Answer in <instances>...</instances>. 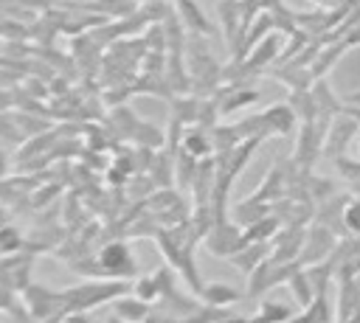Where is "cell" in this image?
Masks as SVG:
<instances>
[{
	"label": "cell",
	"mask_w": 360,
	"mask_h": 323,
	"mask_svg": "<svg viewBox=\"0 0 360 323\" xmlns=\"http://www.w3.org/2000/svg\"><path fill=\"white\" fill-rule=\"evenodd\" d=\"M202 298H205L208 303H214V306H228V303L239 301V292H236L233 286H228V284H208V286L202 289Z\"/></svg>",
	"instance_id": "3"
},
{
	"label": "cell",
	"mask_w": 360,
	"mask_h": 323,
	"mask_svg": "<svg viewBox=\"0 0 360 323\" xmlns=\"http://www.w3.org/2000/svg\"><path fill=\"white\" fill-rule=\"evenodd\" d=\"M118 317L121 320H127V323H141V320H146V315H149V309H146V303H141V301H118Z\"/></svg>",
	"instance_id": "4"
},
{
	"label": "cell",
	"mask_w": 360,
	"mask_h": 323,
	"mask_svg": "<svg viewBox=\"0 0 360 323\" xmlns=\"http://www.w3.org/2000/svg\"><path fill=\"white\" fill-rule=\"evenodd\" d=\"M135 292H138V298H141V301H155V298L160 295L158 275H155V278H141V281H138V286H135Z\"/></svg>",
	"instance_id": "8"
},
{
	"label": "cell",
	"mask_w": 360,
	"mask_h": 323,
	"mask_svg": "<svg viewBox=\"0 0 360 323\" xmlns=\"http://www.w3.org/2000/svg\"><path fill=\"white\" fill-rule=\"evenodd\" d=\"M259 315L267 320V323H290L292 320V309L281 306V303H262L259 306Z\"/></svg>",
	"instance_id": "6"
},
{
	"label": "cell",
	"mask_w": 360,
	"mask_h": 323,
	"mask_svg": "<svg viewBox=\"0 0 360 323\" xmlns=\"http://www.w3.org/2000/svg\"><path fill=\"white\" fill-rule=\"evenodd\" d=\"M352 101H360V93H354V95H352Z\"/></svg>",
	"instance_id": "17"
},
{
	"label": "cell",
	"mask_w": 360,
	"mask_h": 323,
	"mask_svg": "<svg viewBox=\"0 0 360 323\" xmlns=\"http://www.w3.org/2000/svg\"><path fill=\"white\" fill-rule=\"evenodd\" d=\"M110 323H127V320H121V317H112V320H110Z\"/></svg>",
	"instance_id": "16"
},
{
	"label": "cell",
	"mask_w": 360,
	"mask_h": 323,
	"mask_svg": "<svg viewBox=\"0 0 360 323\" xmlns=\"http://www.w3.org/2000/svg\"><path fill=\"white\" fill-rule=\"evenodd\" d=\"M264 121L273 124L276 132H290V126H292V112H290L287 107H273V110L264 112Z\"/></svg>",
	"instance_id": "5"
},
{
	"label": "cell",
	"mask_w": 360,
	"mask_h": 323,
	"mask_svg": "<svg viewBox=\"0 0 360 323\" xmlns=\"http://www.w3.org/2000/svg\"><path fill=\"white\" fill-rule=\"evenodd\" d=\"M248 323H267V320H264V317H262V315H256V317H250V320H248Z\"/></svg>",
	"instance_id": "13"
},
{
	"label": "cell",
	"mask_w": 360,
	"mask_h": 323,
	"mask_svg": "<svg viewBox=\"0 0 360 323\" xmlns=\"http://www.w3.org/2000/svg\"><path fill=\"white\" fill-rule=\"evenodd\" d=\"M343 222H346L349 230L360 233V202H349V208H346V213H343Z\"/></svg>",
	"instance_id": "10"
},
{
	"label": "cell",
	"mask_w": 360,
	"mask_h": 323,
	"mask_svg": "<svg viewBox=\"0 0 360 323\" xmlns=\"http://www.w3.org/2000/svg\"><path fill=\"white\" fill-rule=\"evenodd\" d=\"M290 323H332V312H329V303L326 298H315L307 303V309L301 315H292Z\"/></svg>",
	"instance_id": "2"
},
{
	"label": "cell",
	"mask_w": 360,
	"mask_h": 323,
	"mask_svg": "<svg viewBox=\"0 0 360 323\" xmlns=\"http://www.w3.org/2000/svg\"><path fill=\"white\" fill-rule=\"evenodd\" d=\"M188 149H191V154H205L208 152V143H205V138H188Z\"/></svg>",
	"instance_id": "11"
},
{
	"label": "cell",
	"mask_w": 360,
	"mask_h": 323,
	"mask_svg": "<svg viewBox=\"0 0 360 323\" xmlns=\"http://www.w3.org/2000/svg\"><path fill=\"white\" fill-rule=\"evenodd\" d=\"M3 171H6V157L0 154V174H3Z\"/></svg>",
	"instance_id": "14"
},
{
	"label": "cell",
	"mask_w": 360,
	"mask_h": 323,
	"mask_svg": "<svg viewBox=\"0 0 360 323\" xmlns=\"http://www.w3.org/2000/svg\"><path fill=\"white\" fill-rule=\"evenodd\" d=\"M98 261H101V270H104V272H112V275H132V272H135V261H132L129 247H127L124 242L107 244V247L101 250Z\"/></svg>",
	"instance_id": "1"
},
{
	"label": "cell",
	"mask_w": 360,
	"mask_h": 323,
	"mask_svg": "<svg viewBox=\"0 0 360 323\" xmlns=\"http://www.w3.org/2000/svg\"><path fill=\"white\" fill-rule=\"evenodd\" d=\"M290 286H292V292H295V298H298V303H309L312 301V289H309V281L304 278V272H298V270H292V275H290Z\"/></svg>",
	"instance_id": "7"
},
{
	"label": "cell",
	"mask_w": 360,
	"mask_h": 323,
	"mask_svg": "<svg viewBox=\"0 0 360 323\" xmlns=\"http://www.w3.org/2000/svg\"><path fill=\"white\" fill-rule=\"evenodd\" d=\"M20 247V233L17 230H11V228H3L0 230V253H14Z\"/></svg>",
	"instance_id": "9"
},
{
	"label": "cell",
	"mask_w": 360,
	"mask_h": 323,
	"mask_svg": "<svg viewBox=\"0 0 360 323\" xmlns=\"http://www.w3.org/2000/svg\"><path fill=\"white\" fill-rule=\"evenodd\" d=\"M211 323H248L245 317H231V315H222V317H217V320H211Z\"/></svg>",
	"instance_id": "12"
},
{
	"label": "cell",
	"mask_w": 360,
	"mask_h": 323,
	"mask_svg": "<svg viewBox=\"0 0 360 323\" xmlns=\"http://www.w3.org/2000/svg\"><path fill=\"white\" fill-rule=\"evenodd\" d=\"M70 323H90V320H84V317H73Z\"/></svg>",
	"instance_id": "15"
}]
</instances>
